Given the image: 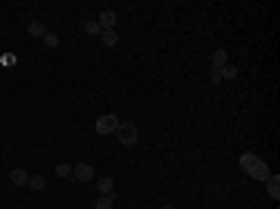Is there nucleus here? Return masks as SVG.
<instances>
[{
    "instance_id": "nucleus-11",
    "label": "nucleus",
    "mask_w": 280,
    "mask_h": 209,
    "mask_svg": "<svg viewBox=\"0 0 280 209\" xmlns=\"http://www.w3.org/2000/svg\"><path fill=\"white\" fill-rule=\"evenodd\" d=\"M100 41H103L106 47H115L118 44V31L112 28V31H100Z\"/></svg>"
},
{
    "instance_id": "nucleus-2",
    "label": "nucleus",
    "mask_w": 280,
    "mask_h": 209,
    "mask_svg": "<svg viewBox=\"0 0 280 209\" xmlns=\"http://www.w3.org/2000/svg\"><path fill=\"white\" fill-rule=\"evenodd\" d=\"M115 135H118V140H122L125 147H134V144H137V125H134V122H122Z\"/></svg>"
},
{
    "instance_id": "nucleus-7",
    "label": "nucleus",
    "mask_w": 280,
    "mask_h": 209,
    "mask_svg": "<svg viewBox=\"0 0 280 209\" xmlns=\"http://www.w3.org/2000/svg\"><path fill=\"white\" fill-rule=\"evenodd\" d=\"M28 178H31V175L25 172V169H13L10 172V181H13L16 187H28Z\"/></svg>"
},
{
    "instance_id": "nucleus-19",
    "label": "nucleus",
    "mask_w": 280,
    "mask_h": 209,
    "mask_svg": "<svg viewBox=\"0 0 280 209\" xmlns=\"http://www.w3.org/2000/svg\"><path fill=\"white\" fill-rule=\"evenodd\" d=\"M162 209H174V206H172V203H165V206H162Z\"/></svg>"
},
{
    "instance_id": "nucleus-8",
    "label": "nucleus",
    "mask_w": 280,
    "mask_h": 209,
    "mask_svg": "<svg viewBox=\"0 0 280 209\" xmlns=\"http://www.w3.org/2000/svg\"><path fill=\"white\" fill-rule=\"evenodd\" d=\"M97 187H100V194H103V197H112L115 194V181L109 178V175H103V178L97 181Z\"/></svg>"
},
{
    "instance_id": "nucleus-9",
    "label": "nucleus",
    "mask_w": 280,
    "mask_h": 209,
    "mask_svg": "<svg viewBox=\"0 0 280 209\" xmlns=\"http://www.w3.org/2000/svg\"><path fill=\"white\" fill-rule=\"evenodd\" d=\"M224 66H227V53H224V50H215V53H212V69L221 72Z\"/></svg>"
},
{
    "instance_id": "nucleus-3",
    "label": "nucleus",
    "mask_w": 280,
    "mask_h": 209,
    "mask_svg": "<svg viewBox=\"0 0 280 209\" xmlns=\"http://www.w3.org/2000/svg\"><path fill=\"white\" fill-rule=\"evenodd\" d=\"M72 178H75V181H93V165H90V163L72 165Z\"/></svg>"
},
{
    "instance_id": "nucleus-16",
    "label": "nucleus",
    "mask_w": 280,
    "mask_h": 209,
    "mask_svg": "<svg viewBox=\"0 0 280 209\" xmlns=\"http://www.w3.org/2000/svg\"><path fill=\"white\" fill-rule=\"evenodd\" d=\"M84 31H87V35H97V38H100V25H97V19H87V22H84Z\"/></svg>"
},
{
    "instance_id": "nucleus-13",
    "label": "nucleus",
    "mask_w": 280,
    "mask_h": 209,
    "mask_svg": "<svg viewBox=\"0 0 280 209\" xmlns=\"http://www.w3.org/2000/svg\"><path fill=\"white\" fill-rule=\"evenodd\" d=\"M256 160H258V156H252V153H243V156H240V169H243V172H249Z\"/></svg>"
},
{
    "instance_id": "nucleus-5",
    "label": "nucleus",
    "mask_w": 280,
    "mask_h": 209,
    "mask_svg": "<svg viewBox=\"0 0 280 209\" xmlns=\"http://www.w3.org/2000/svg\"><path fill=\"white\" fill-rule=\"evenodd\" d=\"M246 175H249V178H256V181H265L268 175H271V169H268L265 160H256V163H252V169L246 172Z\"/></svg>"
},
{
    "instance_id": "nucleus-1",
    "label": "nucleus",
    "mask_w": 280,
    "mask_h": 209,
    "mask_svg": "<svg viewBox=\"0 0 280 209\" xmlns=\"http://www.w3.org/2000/svg\"><path fill=\"white\" fill-rule=\"evenodd\" d=\"M118 125H122V119H118L115 113H106V116L97 119V135H115Z\"/></svg>"
},
{
    "instance_id": "nucleus-18",
    "label": "nucleus",
    "mask_w": 280,
    "mask_h": 209,
    "mask_svg": "<svg viewBox=\"0 0 280 209\" xmlns=\"http://www.w3.org/2000/svg\"><path fill=\"white\" fill-rule=\"evenodd\" d=\"M56 44H59V38L53 35V31H47V35H44V47H50V50H53Z\"/></svg>"
},
{
    "instance_id": "nucleus-15",
    "label": "nucleus",
    "mask_w": 280,
    "mask_h": 209,
    "mask_svg": "<svg viewBox=\"0 0 280 209\" xmlns=\"http://www.w3.org/2000/svg\"><path fill=\"white\" fill-rule=\"evenodd\" d=\"M56 175H59V178H72V165L69 163H59L56 165Z\"/></svg>"
},
{
    "instance_id": "nucleus-14",
    "label": "nucleus",
    "mask_w": 280,
    "mask_h": 209,
    "mask_svg": "<svg viewBox=\"0 0 280 209\" xmlns=\"http://www.w3.org/2000/svg\"><path fill=\"white\" fill-rule=\"evenodd\" d=\"M28 187H31V190H44V187H47V181L41 178V175H31V178H28Z\"/></svg>"
},
{
    "instance_id": "nucleus-12",
    "label": "nucleus",
    "mask_w": 280,
    "mask_h": 209,
    "mask_svg": "<svg viewBox=\"0 0 280 209\" xmlns=\"http://www.w3.org/2000/svg\"><path fill=\"white\" fill-rule=\"evenodd\" d=\"M115 206V197H103V194H100L97 197V206H93V209H112Z\"/></svg>"
},
{
    "instance_id": "nucleus-6",
    "label": "nucleus",
    "mask_w": 280,
    "mask_h": 209,
    "mask_svg": "<svg viewBox=\"0 0 280 209\" xmlns=\"http://www.w3.org/2000/svg\"><path fill=\"white\" fill-rule=\"evenodd\" d=\"M265 185H268V197L271 200H280V175H268Z\"/></svg>"
},
{
    "instance_id": "nucleus-4",
    "label": "nucleus",
    "mask_w": 280,
    "mask_h": 209,
    "mask_svg": "<svg viewBox=\"0 0 280 209\" xmlns=\"http://www.w3.org/2000/svg\"><path fill=\"white\" fill-rule=\"evenodd\" d=\"M115 19H118L115 10H103V13H100V19H97L100 31H112V28H115Z\"/></svg>"
},
{
    "instance_id": "nucleus-17",
    "label": "nucleus",
    "mask_w": 280,
    "mask_h": 209,
    "mask_svg": "<svg viewBox=\"0 0 280 209\" xmlns=\"http://www.w3.org/2000/svg\"><path fill=\"white\" fill-rule=\"evenodd\" d=\"M224 78H237V66H231V63L224 66V69H221V81Z\"/></svg>"
},
{
    "instance_id": "nucleus-10",
    "label": "nucleus",
    "mask_w": 280,
    "mask_h": 209,
    "mask_svg": "<svg viewBox=\"0 0 280 209\" xmlns=\"http://www.w3.org/2000/svg\"><path fill=\"white\" fill-rule=\"evenodd\" d=\"M28 35L44 41V35H47V25H44V22H38V19H35V22H28Z\"/></svg>"
}]
</instances>
